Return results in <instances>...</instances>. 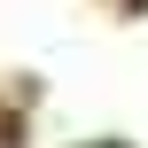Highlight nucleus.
<instances>
[{"instance_id": "obj_1", "label": "nucleus", "mask_w": 148, "mask_h": 148, "mask_svg": "<svg viewBox=\"0 0 148 148\" xmlns=\"http://www.w3.org/2000/svg\"><path fill=\"white\" fill-rule=\"evenodd\" d=\"M0 148H8V140H0Z\"/></svg>"}]
</instances>
